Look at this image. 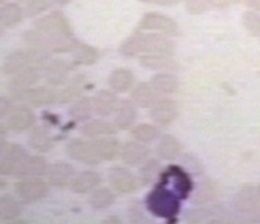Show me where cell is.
I'll use <instances>...</instances> for the list:
<instances>
[{
  "label": "cell",
  "mask_w": 260,
  "mask_h": 224,
  "mask_svg": "<svg viewBox=\"0 0 260 224\" xmlns=\"http://www.w3.org/2000/svg\"><path fill=\"white\" fill-rule=\"evenodd\" d=\"M242 25L250 35L260 37V13L251 10L244 12L242 16Z\"/></svg>",
  "instance_id": "ab89813d"
},
{
  "label": "cell",
  "mask_w": 260,
  "mask_h": 224,
  "mask_svg": "<svg viewBox=\"0 0 260 224\" xmlns=\"http://www.w3.org/2000/svg\"><path fill=\"white\" fill-rule=\"evenodd\" d=\"M25 100L32 106H46L57 102V92L50 87H32L26 92Z\"/></svg>",
  "instance_id": "f1b7e54d"
},
{
  "label": "cell",
  "mask_w": 260,
  "mask_h": 224,
  "mask_svg": "<svg viewBox=\"0 0 260 224\" xmlns=\"http://www.w3.org/2000/svg\"><path fill=\"white\" fill-rule=\"evenodd\" d=\"M15 192L21 202H37L48 196L49 182L42 177H24L15 183Z\"/></svg>",
  "instance_id": "277c9868"
},
{
  "label": "cell",
  "mask_w": 260,
  "mask_h": 224,
  "mask_svg": "<svg viewBox=\"0 0 260 224\" xmlns=\"http://www.w3.org/2000/svg\"><path fill=\"white\" fill-rule=\"evenodd\" d=\"M76 171L74 165L66 161H57L49 165L48 172H46V180L49 185L57 188V189H66L70 188L75 177Z\"/></svg>",
  "instance_id": "30bf717a"
},
{
  "label": "cell",
  "mask_w": 260,
  "mask_h": 224,
  "mask_svg": "<svg viewBox=\"0 0 260 224\" xmlns=\"http://www.w3.org/2000/svg\"><path fill=\"white\" fill-rule=\"evenodd\" d=\"M57 2V6H66L71 2V0H55Z\"/></svg>",
  "instance_id": "7dc6e473"
},
{
  "label": "cell",
  "mask_w": 260,
  "mask_h": 224,
  "mask_svg": "<svg viewBox=\"0 0 260 224\" xmlns=\"http://www.w3.org/2000/svg\"><path fill=\"white\" fill-rule=\"evenodd\" d=\"M92 140L95 143L96 151H98L102 161H111L120 156L121 143L113 135L102 136V138L92 139Z\"/></svg>",
  "instance_id": "4316f807"
},
{
  "label": "cell",
  "mask_w": 260,
  "mask_h": 224,
  "mask_svg": "<svg viewBox=\"0 0 260 224\" xmlns=\"http://www.w3.org/2000/svg\"><path fill=\"white\" fill-rule=\"evenodd\" d=\"M66 154L69 158L75 161H79L82 164L98 165L102 163V159L96 151L93 140L88 139L75 138L71 139L66 145Z\"/></svg>",
  "instance_id": "5b68a950"
},
{
  "label": "cell",
  "mask_w": 260,
  "mask_h": 224,
  "mask_svg": "<svg viewBox=\"0 0 260 224\" xmlns=\"http://www.w3.org/2000/svg\"><path fill=\"white\" fill-rule=\"evenodd\" d=\"M4 2H6V0H0V6H2V4H3Z\"/></svg>",
  "instance_id": "816d5d0a"
},
{
  "label": "cell",
  "mask_w": 260,
  "mask_h": 224,
  "mask_svg": "<svg viewBox=\"0 0 260 224\" xmlns=\"http://www.w3.org/2000/svg\"><path fill=\"white\" fill-rule=\"evenodd\" d=\"M130 135L138 142L147 144V143L156 140L160 136V130H159V126L155 123L154 125L152 123H140V125L132 127Z\"/></svg>",
  "instance_id": "8d00e7d4"
},
{
  "label": "cell",
  "mask_w": 260,
  "mask_h": 224,
  "mask_svg": "<svg viewBox=\"0 0 260 224\" xmlns=\"http://www.w3.org/2000/svg\"><path fill=\"white\" fill-rule=\"evenodd\" d=\"M7 145H8V143L4 140V138H0V156L3 155L4 150L7 148Z\"/></svg>",
  "instance_id": "bcb514c9"
},
{
  "label": "cell",
  "mask_w": 260,
  "mask_h": 224,
  "mask_svg": "<svg viewBox=\"0 0 260 224\" xmlns=\"http://www.w3.org/2000/svg\"><path fill=\"white\" fill-rule=\"evenodd\" d=\"M156 155L162 160L172 161L180 158L181 151H183V145L179 142V139L175 138L171 134H165V135L159 136L158 143L155 147Z\"/></svg>",
  "instance_id": "cb8c5ba5"
},
{
  "label": "cell",
  "mask_w": 260,
  "mask_h": 224,
  "mask_svg": "<svg viewBox=\"0 0 260 224\" xmlns=\"http://www.w3.org/2000/svg\"><path fill=\"white\" fill-rule=\"evenodd\" d=\"M140 63L145 68L159 72H170L178 69L179 67L172 55L168 54H143L140 58Z\"/></svg>",
  "instance_id": "44dd1931"
},
{
  "label": "cell",
  "mask_w": 260,
  "mask_h": 224,
  "mask_svg": "<svg viewBox=\"0 0 260 224\" xmlns=\"http://www.w3.org/2000/svg\"><path fill=\"white\" fill-rule=\"evenodd\" d=\"M185 8L192 15H201V13L213 8L210 0H185Z\"/></svg>",
  "instance_id": "60d3db41"
},
{
  "label": "cell",
  "mask_w": 260,
  "mask_h": 224,
  "mask_svg": "<svg viewBox=\"0 0 260 224\" xmlns=\"http://www.w3.org/2000/svg\"><path fill=\"white\" fill-rule=\"evenodd\" d=\"M162 97L163 96L151 86V83H140V84H137L133 88V91H132V95H130V100L137 106L143 107V109H150L152 105H155Z\"/></svg>",
  "instance_id": "ac0fdd59"
},
{
  "label": "cell",
  "mask_w": 260,
  "mask_h": 224,
  "mask_svg": "<svg viewBox=\"0 0 260 224\" xmlns=\"http://www.w3.org/2000/svg\"><path fill=\"white\" fill-rule=\"evenodd\" d=\"M219 193H221V189H219L218 183L213 180H203L199 183L197 189L194 190L192 202L196 206L212 205L218 198Z\"/></svg>",
  "instance_id": "484cf974"
},
{
  "label": "cell",
  "mask_w": 260,
  "mask_h": 224,
  "mask_svg": "<svg viewBox=\"0 0 260 224\" xmlns=\"http://www.w3.org/2000/svg\"><path fill=\"white\" fill-rule=\"evenodd\" d=\"M15 106L11 98L0 97V121L8 117L10 111L12 110V107Z\"/></svg>",
  "instance_id": "b9f144b4"
},
{
  "label": "cell",
  "mask_w": 260,
  "mask_h": 224,
  "mask_svg": "<svg viewBox=\"0 0 260 224\" xmlns=\"http://www.w3.org/2000/svg\"><path fill=\"white\" fill-rule=\"evenodd\" d=\"M242 0H210L213 8H226L229 6H233L235 3H239Z\"/></svg>",
  "instance_id": "7bdbcfd3"
},
{
  "label": "cell",
  "mask_w": 260,
  "mask_h": 224,
  "mask_svg": "<svg viewBox=\"0 0 260 224\" xmlns=\"http://www.w3.org/2000/svg\"><path fill=\"white\" fill-rule=\"evenodd\" d=\"M24 8L16 3H6L0 6V25L3 28H15L24 20Z\"/></svg>",
  "instance_id": "4dcf8cb0"
},
{
  "label": "cell",
  "mask_w": 260,
  "mask_h": 224,
  "mask_svg": "<svg viewBox=\"0 0 260 224\" xmlns=\"http://www.w3.org/2000/svg\"><path fill=\"white\" fill-rule=\"evenodd\" d=\"M179 116V105L171 98L162 97L150 107V118L160 127L170 126Z\"/></svg>",
  "instance_id": "8fae6325"
},
{
  "label": "cell",
  "mask_w": 260,
  "mask_h": 224,
  "mask_svg": "<svg viewBox=\"0 0 260 224\" xmlns=\"http://www.w3.org/2000/svg\"><path fill=\"white\" fill-rule=\"evenodd\" d=\"M140 30H151V32L162 33L168 37H176L180 34V28L175 20L166 16L163 13L149 12L145 13L140 21Z\"/></svg>",
  "instance_id": "8992f818"
},
{
  "label": "cell",
  "mask_w": 260,
  "mask_h": 224,
  "mask_svg": "<svg viewBox=\"0 0 260 224\" xmlns=\"http://www.w3.org/2000/svg\"><path fill=\"white\" fill-rule=\"evenodd\" d=\"M114 198L116 197H114L113 189L99 186L89 193L88 203L93 210H105V208H108L109 206L113 205Z\"/></svg>",
  "instance_id": "e575fe53"
},
{
  "label": "cell",
  "mask_w": 260,
  "mask_h": 224,
  "mask_svg": "<svg viewBox=\"0 0 260 224\" xmlns=\"http://www.w3.org/2000/svg\"><path fill=\"white\" fill-rule=\"evenodd\" d=\"M162 173V165L155 159H147L143 164L140 165V171H138V181L142 186H147L151 183L156 182Z\"/></svg>",
  "instance_id": "d6a6232c"
},
{
  "label": "cell",
  "mask_w": 260,
  "mask_h": 224,
  "mask_svg": "<svg viewBox=\"0 0 260 224\" xmlns=\"http://www.w3.org/2000/svg\"><path fill=\"white\" fill-rule=\"evenodd\" d=\"M118 131L114 122L107 120H88L80 127V134L87 139H98L102 136L113 135Z\"/></svg>",
  "instance_id": "603a6c76"
},
{
  "label": "cell",
  "mask_w": 260,
  "mask_h": 224,
  "mask_svg": "<svg viewBox=\"0 0 260 224\" xmlns=\"http://www.w3.org/2000/svg\"><path fill=\"white\" fill-rule=\"evenodd\" d=\"M108 182L113 192L118 194H132L140 188V181L137 174L130 171L126 167H113L109 169Z\"/></svg>",
  "instance_id": "52a82bcc"
},
{
  "label": "cell",
  "mask_w": 260,
  "mask_h": 224,
  "mask_svg": "<svg viewBox=\"0 0 260 224\" xmlns=\"http://www.w3.org/2000/svg\"><path fill=\"white\" fill-rule=\"evenodd\" d=\"M29 145L37 152H48L53 147V138L48 130L42 126H37L30 130L28 135Z\"/></svg>",
  "instance_id": "836d02e7"
},
{
  "label": "cell",
  "mask_w": 260,
  "mask_h": 224,
  "mask_svg": "<svg viewBox=\"0 0 260 224\" xmlns=\"http://www.w3.org/2000/svg\"><path fill=\"white\" fill-rule=\"evenodd\" d=\"M92 100L93 106H95V113L103 118H108L113 116L118 106V102H120L117 93L112 91V89L99 91Z\"/></svg>",
  "instance_id": "ffe728a7"
},
{
  "label": "cell",
  "mask_w": 260,
  "mask_h": 224,
  "mask_svg": "<svg viewBox=\"0 0 260 224\" xmlns=\"http://www.w3.org/2000/svg\"><path fill=\"white\" fill-rule=\"evenodd\" d=\"M71 75V64L64 59H50L44 68L42 78L50 87L64 86Z\"/></svg>",
  "instance_id": "9c48e42d"
},
{
  "label": "cell",
  "mask_w": 260,
  "mask_h": 224,
  "mask_svg": "<svg viewBox=\"0 0 260 224\" xmlns=\"http://www.w3.org/2000/svg\"><path fill=\"white\" fill-rule=\"evenodd\" d=\"M137 105L132 100H121L118 106L113 114V122L118 130H129L134 126L137 117H138V109Z\"/></svg>",
  "instance_id": "d6986e66"
},
{
  "label": "cell",
  "mask_w": 260,
  "mask_h": 224,
  "mask_svg": "<svg viewBox=\"0 0 260 224\" xmlns=\"http://www.w3.org/2000/svg\"><path fill=\"white\" fill-rule=\"evenodd\" d=\"M49 164L46 159L42 156H28L24 160L17 172L15 173V177L17 178H24V177H42L46 176Z\"/></svg>",
  "instance_id": "d4e9b609"
},
{
  "label": "cell",
  "mask_w": 260,
  "mask_h": 224,
  "mask_svg": "<svg viewBox=\"0 0 260 224\" xmlns=\"http://www.w3.org/2000/svg\"><path fill=\"white\" fill-rule=\"evenodd\" d=\"M225 214L226 212L223 207L212 203V205L206 206H197L196 208L188 210L184 214V220L187 223L193 224L214 223V221L222 220V216Z\"/></svg>",
  "instance_id": "2e32d148"
},
{
  "label": "cell",
  "mask_w": 260,
  "mask_h": 224,
  "mask_svg": "<svg viewBox=\"0 0 260 224\" xmlns=\"http://www.w3.org/2000/svg\"><path fill=\"white\" fill-rule=\"evenodd\" d=\"M73 63L76 66H91L99 59V51L91 45L79 44L73 50Z\"/></svg>",
  "instance_id": "d590c367"
},
{
  "label": "cell",
  "mask_w": 260,
  "mask_h": 224,
  "mask_svg": "<svg viewBox=\"0 0 260 224\" xmlns=\"http://www.w3.org/2000/svg\"><path fill=\"white\" fill-rule=\"evenodd\" d=\"M84 89H86V76H73L64 86H62L60 91L57 92V102L60 105L71 104L82 97Z\"/></svg>",
  "instance_id": "e0dca14e"
},
{
  "label": "cell",
  "mask_w": 260,
  "mask_h": 224,
  "mask_svg": "<svg viewBox=\"0 0 260 224\" xmlns=\"http://www.w3.org/2000/svg\"><path fill=\"white\" fill-rule=\"evenodd\" d=\"M54 6H57L55 0H28L25 8H24V12H25V16L35 17L41 15V13H45Z\"/></svg>",
  "instance_id": "f35d334b"
},
{
  "label": "cell",
  "mask_w": 260,
  "mask_h": 224,
  "mask_svg": "<svg viewBox=\"0 0 260 224\" xmlns=\"http://www.w3.org/2000/svg\"><path fill=\"white\" fill-rule=\"evenodd\" d=\"M120 158L122 163L129 167H140L147 159H150V150L145 143L134 139L121 144Z\"/></svg>",
  "instance_id": "9a60e30c"
},
{
  "label": "cell",
  "mask_w": 260,
  "mask_h": 224,
  "mask_svg": "<svg viewBox=\"0 0 260 224\" xmlns=\"http://www.w3.org/2000/svg\"><path fill=\"white\" fill-rule=\"evenodd\" d=\"M243 4L247 8H250L251 11H256V12H260V0H242Z\"/></svg>",
  "instance_id": "ee69618b"
},
{
  "label": "cell",
  "mask_w": 260,
  "mask_h": 224,
  "mask_svg": "<svg viewBox=\"0 0 260 224\" xmlns=\"http://www.w3.org/2000/svg\"><path fill=\"white\" fill-rule=\"evenodd\" d=\"M28 152L19 144H8L0 156V174L15 176L20 165L28 158Z\"/></svg>",
  "instance_id": "7c38bea8"
},
{
  "label": "cell",
  "mask_w": 260,
  "mask_h": 224,
  "mask_svg": "<svg viewBox=\"0 0 260 224\" xmlns=\"http://www.w3.org/2000/svg\"><path fill=\"white\" fill-rule=\"evenodd\" d=\"M100 183H102L100 173L88 169V171H82L75 174L70 185V190L75 194H87L100 186Z\"/></svg>",
  "instance_id": "7402d4cb"
},
{
  "label": "cell",
  "mask_w": 260,
  "mask_h": 224,
  "mask_svg": "<svg viewBox=\"0 0 260 224\" xmlns=\"http://www.w3.org/2000/svg\"><path fill=\"white\" fill-rule=\"evenodd\" d=\"M150 83L162 96L174 95L179 91L178 78L171 72H158L152 76Z\"/></svg>",
  "instance_id": "1f68e13d"
},
{
  "label": "cell",
  "mask_w": 260,
  "mask_h": 224,
  "mask_svg": "<svg viewBox=\"0 0 260 224\" xmlns=\"http://www.w3.org/2000/svg\"><path fill=\"white\" fill-rule=\"evenodd\" d=\"M257 192H259V196H260V185H259V186H257Z\"/></svg>",
  "instance_id": "f5cc1de1"
},
{
  "label": "cell",
  "mask_w": 260,
  "mask_h": 224,
  "mask_svg": "<svg viewBox=\"0 0 260 224\" xmlns=\"http://www.w3.org/2000/svg\"><path fill=\"white\" fill-rule=\"evenodd\" d=\"M142 3H150V2H154V0H140Z\"/></svg>",
  "instance_id": "c3c4849f"
},
{
  "label": "cell",
  "mask_w": 260,
  "mask_h": 224,
  "mask_svg": "<svg viewBox=\"0 0 260 224\" xmlns=\"http://www.w3.org/2000/svg\"><path fill=\"white\" fill-rule=\"evenodd\" d=\"M22 212L20 201L11 196H0V219L2 220H13Z\"/></svg>",
  "instance_id": "74e56055"
},
{
  "label": "cell",
  "mask_w": 260,
  "mask_h": 224,
  "mask_svg": "<svg viewBox=\"0 0 260 224\" xmlns=\"http://www.w3.org/2000/svg\"><path fill=\"white\" fill-rule=\"evenodd\" d=\"M2 28H3V26H2V25H0V35H2V34H3V29H2Z\"/></svg>",
  "instance_id": "f907efd6"
},
{
  "label": "cell",
  "mask_w": 260,
  "mask_h": 224,
  "mask_svg": "<svg viewBox=\"0 0 260 224\" xmlns=\"http://www.w3.org/2000/svg\"><path fill=\"white\" fill-rule=\"evenodd\" d=\"M162 181L170 183L172 192L180 199L187 198L192 190V181L188 172L175 165H171L167 171L163 172Z\"/></svg>",
  "instance_id": "ba28073f"
},
{
  "label": "cell",
  "mask_w": 260,
  "mask_h": 224,
  "mask_svg": "<svg viewBox=\"0 0 260 224\" xmlns=\"http://www.w3.org/2000/svg\"><path fill=\"white\" fill-rule=\"evenodd\" d=\"M36 122L35 111L28 105H15L6 118L7 127L15 133H21L30 129Z\"/></svg>",
  "instance_id": "4fadbf2b"
},
{
  "label": "cell",
  "mask_w": 260,
  "mask_h": 224,
  "mask_svg": "<svg viewBox=\"0 0 260 224\" xmlns=\"http://www.w3.org/2000/svg\"><path fill=\"white\" fill-rule=\"evenodd\" d=\"M109 88L116 93H126L134 86V75L126 68H117L112 71L108 78Z\"/></svg>",
  "instance_id": "f546056e"
},
{
  "label": "cell",
  "mask_w": 260,
  "mask_h": 224,
  "mask_svg": "<svg viewBox=\"0 0 260 224\" xmlns=\"http://www.w3.org/2000/svg\"><path fill=\"white\" fill-rule=\"evenodd\" d=\"M146 207L158 218L171 219L180 211V198L171 189L160 185L149 193L146 197Z\"/></svg>",
  "instance_id": "3957f363"
},
{
  "label": "cell",
  "mask_w": 260,
  "mask_h": 224,
  "mask_svg": "<svg viewBox=\"0 0 260 224\" xmlns=\"http://www.w3.org/2000/svg\"><path fill=\"white\" fill-rule=\"evenodd\" d=\"M3 186H4V181L0 180V189H2V188H3Z\"/></svg>",
  "instance_id": "681fc988"
},
{
  "label": "cell",
  "mask_w": 260,
  "mask_h": 224,
  "mask_svg": "<svg viewBox=\"0 0 260 224\" xmlns=\"http://www.w3.org/2000/svg\"><path fill=\"white\" fill-rule=\"evenodd\" d=\"M125 57H136L140 54H168L175 51V42L162 33L137 32L125 40L120 48Z\"/></svg>",
  "instance_id": "7a4b0ae2"
},
{
  "label": "cell",
  "mask_w": 260,
  "mask_h": 224,
  "mask_svg": "<svg viewBox=\"0 0 260 224\" xmlns=\"http://www.w3.org/2000/svg\"><path fill=\"white\" fill-rule=\"evenodd\" d=\"M95 114V106H93V100L91 97H79L74 102H71L69 107V116L71 120L76 122H87L92 118Z\"/></svg>",
  "instance_id": "83f0119b"
},
{
  "label": "cell",
  "mask_w": 260,
  "mask_h": 224,
  "mask_svg": "<svg viewBox=\"0 0 260 224\" xmlns=\"http://www.w3.org/2000/svg\"><path fill=\"white\" fill-rule=\"evenodd\" d=\"M233 206L241 214H255L260 208V196L257 188L250 185L241 188L233 198Z\"/></svg>",
  "instance_id": "5bb4252c"
},
{
  "label": "cell",
  "mask_w": 260,
  "mask_h": 224,
  "mask_svg": "<svg viewBox=\"0 0 260 224\" xmlns=\"http://www.w3.org/2000/svg\"><path fill=\"white\" fill-rule=\"evenodd\" d=\"M181 2H185V0H154V3L162 7H174Z\"/></svg>",
  "instance_id": "f6af8a7d"
},
{
  "label": "cell",
  "mask_w": 260,
  "mask_h": 224,
  "mask_svg": "<svg viewBox=\"0 0 260 224\" xmlns=\"http://www.w3.org/2000/svg\"><path fill=\"white\" fill-rule=\"evenodd\" d=\"M35 29L44 34L50 53H73L79 45V41L74 35L70 21L59 11L40 17L35 22Z\"/></svg>",
  "instance_id": "6da1fadb"
}]
</instances>
